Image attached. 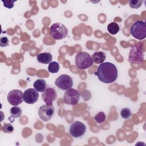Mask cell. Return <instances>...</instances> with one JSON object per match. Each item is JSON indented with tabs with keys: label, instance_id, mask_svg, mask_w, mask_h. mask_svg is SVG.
<instances>
[{
	"label": "cell",
	"instance_id": "obj_4",
	"mask_svg": "<svg viewBox=\"0 0 146 146\" xmlns=\"http://www.w3.org/2000/svg\"><path fill=\"white\" fill-rule=\"evenodd\" d=\"M131 34L135 38L142 40L146 37V25L142 21H136L130 28Z\"/></svg>",
	"mask_w": 146,
	"mask_h": 146
},
{
	"label": "cell",
	"instance_id": "obj_23",
	"mask_svg": "<svg viewBox=\"0 0 146 146\" xmlns=\"http://www.w3.org/2000/svg\"><path fill=\"white\" fill-rule=\"evenodd\" d=\"M2 2L3 3V6L5 7H7L8 9H11L14 6V3L16 2V1L5 0V1H2Z\"/></svg>",
	"mask_w": 146,
	"mask_h": 146
},
{
	"label": "cell",
	"instance_id": "obj_3",
	"mask_svg": "<svg viewBox=\"0 0 146 146\" xmlns=\"http://www.w3.org/2000/svg\"><path fill=\"white\" fill-rule=\"evenodd\" d=\"M49 34L54 39L60 40L67 36L68 29L64 25L56 22L52 24L50 27Z\"/></svg>",
	"mask_w": 146,
	"mask_h": 146
},
{
	"label": "cell",
	"instance_id": "obj_19",
	"mask_svg": "<svg viewBox=\"0 0 146 146\" xmlns=\"http://www.w3.org/2000/svg\"><path fill=\"white\" fill-rule=\"evenodd\" d=\"M121 117L124 119H129L131 115H132V112L129 108L125 107L123 108L120 112Z\"/></svg>",
	"mask_w": 146,
	"mask_h": 146
},
{
	"label": "cell",
	"instance_id": "obj_1",
	"mask_svg": "<svg viewBox=\"0 0 146 146\" xmlns=\"http://www.w3.org/2000/svg\"><path fill=\"white\" fill-rule=\"evenodd\" d=\"M117 69L116 66L111 62H105L100 64L95 75L100 81L104 83L114 82L117 78Z\"/></svg>",
	"mask_w": 146,
	"mask_h": 146
},
{
	"label": "cell",
	"instance_id": "obj_20",
	"mask_svg": "<svg viewBox=\"0 0 146 146\" xmlns=\"http://www.w3.org/2000/svg\"><path fill=\"white\" fill-rule=\"evenodd\" d=\"M106 116L105 113L103 112H98L94 117L95 120L98 123H102L103 121L106 120Z\"/></svg>",
	"mask_w": 146,
	"mask_h": 146
},
{
	"label": "cell",
	"instance_id": "obj_21",
	"mask_svg": "<svg viewBox=\"0 0 146 146\" xmlns=\"http://www.w3.org/2000/svg\"><path fill=\"white\" fill-rule=\"evenodd\" d=\"M14 129L13 125L10 123H5L2 127V131L5 133H11L14 131Z\"/></svg>",
	"mask_w": 146,
	"mask_h": 146
},
{
	"label": "cell",
	"instance_id": "obj_12",
	"mask_svg": "<svg viewBox=\"0 0 146 146\" xmlns=\"http://www.w3.org/2000/svg\"><path fill=\"white\" fill-rule=\"evenodd\" d=\"M42 97L43 102L46 104L52 105L53 102L56 99L57 93L54 88L49 87L42 92Z\"/></svg>",
	"mask_w": 146,
	"mask_h": 146
},
{
	"label": "cell",
	"instance_id": "obj_8",
	"mask_svg": "<svg viewBox=\"0 0 146 146\" xmlns=\"http://www.w3.org/2000/svg\"><path fill=\"white\" fill-rule=\"evenodd\" d=\"M55 109L52 105L44 104L41 106L38 110V115L40 119L44 121H47L54 116Z\"/></svg>",
	"mask_w": 146,
	"mask_h": 146
},
{
	"label": "cell",
	"instance_id": "obj_24",
	"mask_svg": "<svg viewBox=\"0 0 146 146\" xmlns=\"http://www.w3.org/2000/svg\"><path fill=\"white\" fill-rule=\"evenodd\" d=\"M0 43L1 47H6L9 43V40L6 36H1L0 38Z\"/></svg>",
	"mask_w": 146,
	"mask_h": 146
},
{
	"label": "cell",
	"instance_id": "obj_15",
	"mask_svg": "<svg viewBox=\"0 0 146 146\" xmlns=\"http://www.w3.org/2000/svg\"><path fill=\"white\" fill-rule=\"evenodd\" d=\"M106 58V54L103 51H96L92 55V59L93 60V62H94L96 64H101L103 63Z\"/></svg>",
	"mask_w": 146,
	"mask_h": 146
},
{
	"label": "cell",
	"instance_id": "obj_9",
	"mask_svg": "<svg viewBox=\"0 0 146 146\" xmlns=\"http://www.w3.org/2000/svg\"><path fill=\"white\" fill-rule=\"evenodd\" d=\"M86 131V127L84 124L79 121L74 122L70 127L69 132L71 136L75 138L82 136Z\"/></svg>",
	"mask_w": 146,
	"mask_h": 146
},
{
	"label": "cell",
	"instance_id": "obj_10",
	"mask_svg": "<svg viewBox=\"0 0 146 146\" xmlns=\"http://www.w3.org/2000/svg\"><path fill=\"white\" fill-rule=\"evenodd\" d=\"M8 102L13 106H17L23 101V93L21 90L14 89L10 91L7 96Z\"/></svg>",
	"mask_w": 146,
	"mask_h": 146
},
{
	"label": "cell",
	"instance_id": "obj_18",
	"mask_svg": "<svg viewBox=\"0 0 146 146\" xmlns=\"http://www.w3.org/2000/svg\"><path fill=\"white\" fill-rule=\"evenodd\" d=\"M59 64L56 62H52L50 63L48 66V71L50 73H56L59 70Z\"/></svg>",
	"mask_w": 146,
	"mask_h": 146
},
{
	"label": "cell",
	"instance_id": "obj_17",
	"mask_svg": "<svg viewBox=\"0 0 146 146\" xmlns=\"http://www.w3.org/2000/svg\"><path fill=\"white\" fill-rule=\"evenodd\" d=\"M10 113L13 118H18L21 116L22 110L19 107L13 106L10 108Z\"/></svg>",
	"mask_w": 146,
	"mask_h": 146
},
{
	"label": "cell",
	"instance_id": "obj_6",
	"mask_svg": "<svg viewBox=\"0 0 146 146\" xmlns=\"http://www.w3.org/2000/svg\"><path fill=\"white\" fill-rule=\"evenodd\" d=\"M79 92L74 88H69L64 92L63 100L65 103L69 105H75L78 104L80 99Z\"/></svg>",
	"mask_w": 146,
	"mask_h": 146
},
{
	"label": "cell",
	"instance_id": "obj_7",
	"mask_svg": "<svg viewBox=\"0 0 146 146\" xmlns=\"http://www.w3.org/2000/svg\"><path fill=\"white\" fill-rule=\"evenodd\" d=\"M55 84L60 90H67L73 86V80L70 76L67 74H62L56 79Z\"/></svg>",
	"mask_w": 146,
	"mask_h": 146
},
{
	"label": "cell",
	"instance_id": "obj_13",
	"mask_svg": "<svg viewBox=\"0 0 146 146\" xmlns=\"http://www.w3.org/2000/svg\"><path fill=\"white\" fill-rule=\"evenodd\" d=\"M36 59L38 62L42 64H48L51 62L52 56L50 52H42L36 55Z\"/></svg>",
	"mask_w": 146,
	"mask_h": 146
},
{
	"label": "cell",
	"instance_id": "obj_5",
	"mask_svg": "<svg viewBox=\"0 0 146 146\" xmlns=\"http://www.w3.org/2000/svg\"><path fill=\"white\" fill-rule=\"evenodd\" d=\"M128 60L131 63L140 64L144 60V51L139 45L132 47L129 51Z\"/></svg>",
	"mask_w": 146,
	"mask_h": 146
},
{
	"label": "cell",
	"instance_id": "obj_14",
	"mask_svg": "<svg viewBox=\"0 0 146 146\" xmlns=\"http://www.w3.org/2000/svg\"><path fill=\"white\" fill-rule=\"evenodd\" d=\"M33 87L36 91L43 92L47 88V83L44 79H38L34 82Z\"/></svg>",
	"mask_w": 146,
	"mask_h": 146
},
{
	"label": "cell",
	"instance_id": "obj_22",
	"mask_svg": "<svg viewBox=\"0 0 146 146\" xmlns=\"http://www.w3.org/2000/svg\"><path fill=\"white\" fill-rule=\"evenodd\" d=\"M143 3V1L140 0H129V5L132 9H137L140 7Z\"/></svg>",
	"mask_w": 146,
	"mask_h": 146
},
{
	"label": "cell",
	"instance_id": "obj_16",
	"mask_svg": "<svg viewBox=\"0 0 146 146\" xmlns=\"http://www.w3.org/2000/svg\"><path fill=\"white\" fill-rule=\"evenodd\" d=\"M107 30L111 34L115 35L119 31L120 27L117 23L112 22L108 25Z\"/></svg>",
	"mask_w": 146,
	"mask_h": 146
},
{
	"label": "cell",
	"instance_id": "obj_2",
	"mask_svg": "<svg viewBox=\"0 0 146 146\" xmlns=\"http://www.w3.org/2000/svg\"><path fill=\"white\" fill-rule=\"evenodd\" d=\"M75 63L76 67L82 70L89 68L94 63L91 56L84 51L79 52L76 55Z\"/></svg>",
	"mask_w": 146,
	"mask_h": 146
},
{
	"label": "cell",
	"instance_id": "obj_11",
	"mask_svg": "<svg viewBox=\"0 0 146 146\" xmlns=\"http://www.w3.org/2000/svg\"><path fill=\"white\" fill-rule=\"evenodd\" d=\"M39 98L38 92L34 88H28L23 94V101L27 104H34Z\"/></svg>",
	"mask_w": 146,
	"mask_h": 146
}]
</instances>
